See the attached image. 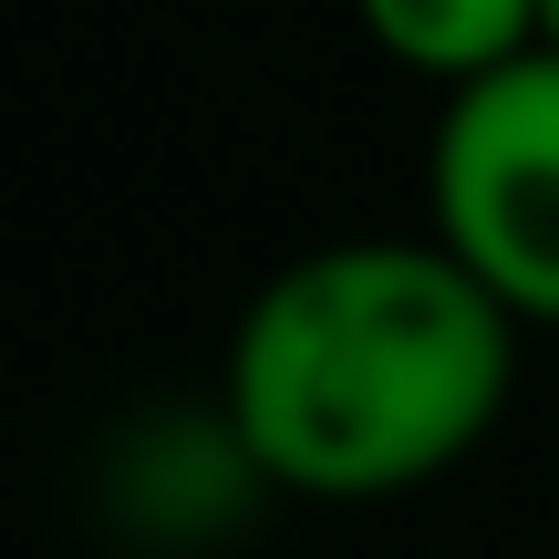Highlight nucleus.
I'll return each mask as SVG.
<instances>
[{"label": "nucleus", "instance_id": "nucleus-1", "mask_svg": "<svg viewBox=\"0 0 559 559\" xmlns=\"http://www.w3.org/2000/svg\"><path fill=\"white\" fill-rule=\"evenodd\" d=\"M519 311L445 239H342L249 300L228 425L280 487L394 498L498 425Z\"/></svg>", "mask_w": 559, "mask_h": 559}, {"label": "nucleus", "instance_id": "nucleus-2", "mask_svg": "<svg viewBox=\"0 0 559 559\" xmlns=\"http://www.w3.org/2000/svg\"><path fill=\"white\" fill-rule=\"evenodd\" d=\"M436 239L519 321H559V52L477 73L436 115Z\"/></svg>", "mask_w": 559, "mask_h": 559}, {"label": "nucleus", "instance_id": "nucleus-3", "mask_svg": "<svg viewBox=\"0 0 559 559\" xmlns=\"http://www.w3.org/2000/svg\"><path fill=\"white\" fill-rule=\"evenodd\" d=\"M353 11L394 62L436 73L445 94L477 73H508L519 52L549 41V0H353Z\"/></svg>", "mask_w": 559, "mask_h": 559}, {"label": "nucleus", "instance_id": "nucleus-4", "mask_svg": "<svg viewBox=\"0 0 559 559\" xmlns=\"http://www.w3.org/2000/svg\"><path fill=\"white\" fill-rule=\"evenodd\" d=\"M549 52H559V0H549Z\"/></svg>", "mask_w": 559, "mask_h": 559}]
</instances>
